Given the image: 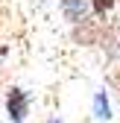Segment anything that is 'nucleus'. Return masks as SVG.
<instances>
[{
  "label": "nucleus",
  "instance_id": "nucleus-4",
  "mask_svg": "<svg viewBox=\"0 0 120 123\" xmlns=\"http://www.w3.org/2000/svg\"><path fill=\"white\" fill-rule=\"evenodd\" d=\"M114 6V0H94V12L97 15H102V12H108Z\"/></svg>",
  "mask_w": 120,
  "mask_h": 123
},
{
  "label": "nucleus",
  "instance_id": "nucleus-5",
  "mask_svg": "<svg viewBox=\"0 0 120 123\" xmlns=\"http://www.w3.org/2000/svg\"><path fill=\"white\" fill-rule=\"evenodd\" d=\"M3 53H6V47H0V56H3Z\"/></svg>",
  "mask_w": 120,
  "mask_h": 123
},
{
  "label": "nucleus",
  "instance_id": "nucleus-3",
  "mask_svg": "<svg viewBox=\"0 0 120 123\" xmlns=\"http://www.w3.org/2000/svg\"><path fill=\"white\" fill-rule=\"evenodd\" d=\"M62 3H65L70 18H76V12H82V0H62Z\"/></svg>",
  "mask_w": 120,
  "mask_h": 123
},
{
  "label": "nucleus",
  "instance_id": "nucleus-1",
  "mask_svg": "<svg viewBox=\"0 0 120 123\" xmlns=\"http://www.w3.org/2000/svg\"><path fill=\"white\" fill-rule=\"evenodd\" d=\"M6 111L15 123H21L29 111V97H26V91L24 88H12L9 91V97H6Z\"/></svg>",
  "mask_w": 120,
  "mask_h": 123
},
{
  "label": "nucleus",
  "instance_id": "nucleus-2",
  "mask_svg": "<svg viewBox=\"0 0 120 123\" xmlns=\"http://www.w3.org/2000/svg\"><path fill=\"white\" fill-rule=\"evenodd\" d=\"M94 114H97L100 120H108V117H111V109H108V100H106V94H102V91H100V94L94 97Z\"/></svg>",
  "mask_w": 120,
  "mask_h": 123
}]
</instances>
